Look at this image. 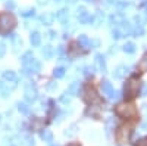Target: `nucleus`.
Returning <instances> with one entry per match:
<instances>
[{"label": "nucleus", "instance_id": "nucleus-1", "mask_svg": "<svg viewBox=\"0 0 147 146\" xmlns=\"http://www.w3.org/2000/svg\"><path fill=\"white\" fill-rule=\"evenodd\" d=\"M115 114L119 118H124V120H132L137 117V108L134 106L132 103H127V102H122L118 103L115 106Z\"/></svg>", "mask_w": 147, "mask_h": 146}, {"label": "nucleus", "instance_id": "nucleus-2", "mask_svg": "<svg viewBox=\"0 0 147 146\" xmlns=\"http://www.w3.org/2000/svg\"><path fill=\"white\" fill-rule=\"evenodd\" d=\"M16 25V19L10 12H2L0 14V34H7Z\"/></svg>", "mask_w": 147, "mask_h": 146}, {"label": "nucleus", "instance_id": "nucleus-3", "mask_svg": "<svg viewBox=\"0 0 147 146\" xmlns=\"http://www.w3.org/2000/svg\"><path fill=\"white\" fill-rule=\"evenodd\" d=\"M140 86H141L140 80H138L137 77H131V78L127 81L125 90H124L127 99H134V97L138 94V92H140Z\"/></svg>", "mask_w": 147, "mask_h": 146}, {"label": "nucleus", "instance_id": "nucleus-4", "mask_svg": "<svg viewBox=\"0 0 147 146\" xmlns=\"http://www.w3.org/2000/svg\"><path fill=\"white\" fill-rule=\"evenodd\" d=\"M131 133H132V127L128 126V124H124V126H119L116 133H115V137H116V142L124 145V143H128L129 142V137H131Z\"/></svg>", "mask_w": 147, "mask_h": 146}, {"label": "nucleus", "instance_id": "nucleus-5", "mask_svg": "<svg viewBox=\"0 0 147 146\" xmlns=\"http://www.w3.org/2000/svg\"><path fill=\"white\" fill-rule=\"evenodd\" d=\"M82 94H84V101L87 102V103H90V105H94V103H99L100 102V97H99V94H97L96 89L93 86H90V84L84 87Z\"/></svg>", "mask_w": 147, "mask_h": 146}, {"label": "nucleus", "instance_id": "nucleus-6", "mask_svg": "<svg viewBox=\"0 0 147 146\" xmlns=\"http://www.w3.org/2000/svg\"><path fill=\"white\" fill-rule=\"evenodd\" d=\"M77 12H78L77 15H78V19H80L81 24H90V22H93V16L84 7H78Z\"/></svg>", "mask_w": 147, "mask_h": 146}, {"label": "nucleus", "instance_id": "nucleus-7", "mask_svg": "<svg viewBox=\"0 0 147 146\" xmlns=\"http://www.w3.org/2000/svg\"><path fill=\"white\" fill-rule=\"evenodd\" d=\"M102 92L103 94H106L107 97H116L118 93L113 92V87H112V84H110L109 81H103L102 83Z\"/></svg>", "mask_w": 147, "mask_h": 146}, {"label": "nucleus", "instance_id": "nucleus-8", "mask_svg": "<svg viewBox=\"0 0 147 146\" xmlns=\"http://www.w3.org/2000/svg\"><path fill=\"white\" fill-rule=\"evenodd\" d=\"M94 67L99 69L100 72H105L106 71V65H105V58L102 55H96L94 58Z\"/></svg>", "mask_w": 147, "mask_h": 146}, {"label": "nucleus", "instance_id": "nucleus-9", "mask_svg": "<svg viewBox=\"0 0 147 146\" xmlns=\"http://www.w3.org/2000/svg\"><path fill=\"white\" fill-rule=\"evenodd\" d=\"M127 72H128V68L125 67V65H119V67H116L115 68V71H113V77L115 78H124L125 75H127Z\"/></svg>", "mask_w": 147, "mask_h": 146}, {"label": "nucleus", "instance_id": "nucleus-10", "mask_svg": "<svg viewBox=\"0 0 147 146\" xmlns=\"http://www.w3.org/2000/svg\"><path fill=\"white\" fill-rule=\"evenodd\" d=\"M55 18H56V15L52 14V12H44V14L41 15V22L44 24V25H52Z\"/></svg>", "mask_w": 147, "mask_h": 146}, {"label": "nucleus", "instance_id": "nucleus-11", "mask_svg": "<svg viewBox=\"0 0 147 146\" xmlns=\"http://www.w3.org/2000/svg\"><path fill=\"white\" fill-rule=\"evenodd\" d=\"M3 80L7 81V83H16V74H15L13 71H5Z\"/></svg>", "mask_w": 147, "mask_h": 146}, {"label": "nucleus", "instance_id": "nucleus-12", "mask_svg": "<svg viewBox=\"0 0 147 146\" xmlns=\"http://www.w3.org/2000/svg\"><path fill=\"white\" fill-rule=\"evenodd\" d=\"M110 22H112L113 25H115V24H116V25L119 27L121 24H124L125 21H124V16H122L121 14H113L112 16H110Z\"/></svg>", "mask_w": 147, "mask_h": 146}, {"label": "nucleus", "instance_id": "nucleus-13", "mask_svg": "<svg viewBox=\"0 0 147 146\" xmlns=\"http://www.w3.org/2000/svg\"><path fill=\"white\" fill-rule=\"evenodd\" d=\"M56 18H57V21H60V22H66V21H68V9H60V10L57 12Z\"/></svg>", "mask_w": 147, "mask_h": 146}, {"label": "nucleus", "instance_id": "nucleus-14", "mask_svg": "<svg viewBox=\"0 0 147 146\" xmlns=\"http://www.w3.org/2000/svg\"><path fill=\"white\" fill-rule=\"evenodd\" d=\"M40 43H41V35H40V33L34 31V33L31 34V44H32V46H40Z\"/></svg>", "mask_w": 147, "mask_h": 146}, {"label": "nucleus", "instance_id": "nucleus-15", "mask_svg": "<svg viewBox=\"0 0 147 146\" xmlns=\"http://www.w3.org/2000/svg\"><path fill=\"white\" fill-rule=\"evenodd\" d=\"M78 44H80L81 47H88V46H90V39H88L85 34H81L80 37H78Z\"/></svg>", "mask_w": 147, "mask_h": 146}, {"label": "nucleus", "instance_id": "nucleus-16", "mask_svg": "<svg viewBox=\"0 0 147 146\" xmlns=\"http://www.w3.org/2000/svg\"><path fill=\"white\" fill-rule=\"evenodd\" d=\"M32 60H34V58H32V53H31V52L24 53V56H22V64H24V65H30Z\"/></svg>", "mask_w": 147, "mask_h": 146}, {"label": "nucleus", "instance_id": "nucleus-17", "mask_svg": "<svg viewBox=\"0 0 147 146\" xmlns=\"http://www.w3.org/2000/svg\"><path fill=\"white\" fill-rule=\"evenodd\" d=\"M28 67H30L31 72H38V71L41 69V64L38 62V60H35V59L32 60V62H31V64H30Z\"/></svg>", "mask_w": 147, "mask_h": 146}, {"label": "nucleus", "instance_id": "nucleus-18", "mask_svg": "<svg viewBox=\"0 0 147 146\" xmlns=\"http://www.w3.org/2000/svg\"><path fill=\"white\" fill-rule=\"evenodd\" d=\"M25 94H27L28 99H34L35 97V90H34V87L31 86V84H28V86L25 87Z\"/></svg>", "mask_w": 147, "mask_h": 146}, {"label": "nucleus", "instance_id": "nucleus-19", "mask_svg": "<svg viewBox=\"0 0 147 146\" xmlns=\"http://www.w3.org/2000/svg\"><path fill=\"white\" fill-rule=\"evenodd\" d=\"M124 52H127V53H134V52H136V44L131 43V41L125 43V44H124Z\"/></svg>", "mask_w": 147, "mask_h": 146}, {"label": "nucleus", "instance_id": "nucleus-20", "mask_svg": "<svg viewBox=\"0 0 147 146\" xmlns=\"http://www.w3.org/2000/svg\"><path fill=\"white\" fill-rule=\"evenodd\" d=\"M41 53H43V56H44L46 59H49V58L53 55V49H52V46H44V49L41 50Z\"/></svg>", "mask_w": 147, "mask_h": 146}, {"label": "nucleus", "instance_id": "nucleus-21", "mask_svg": "<svg viewBox=\"0 0 147 146\" xmlns=\"http://www.w3.org/2000/svg\"><path fill=\"white\" fill-rule=\"evenodd\" d=\"M53 75H55L56 78H62V77L65 75V68H63V67L55 68V71H53Z\"/></svg>", "mask_w": 147, "mask_h": 146}, {"label": "nucleus", "instance_id": "nucleus-22", "mask_svg": "<svg viewBox=\"0 0 147 146\" xmlns=\"http://www.w3.org/2000/svg\"><path fill=\"white\" fill-rule=\"evenodd\" d=\"M138 68L141 71H147V53L143 56V59L140 60V64H138Z\"/></svg>", "mask_w": 147, "mask_h": 146}, {"label": "nucleus", "instance_id": "nucleus-23", "mask_svg": "<svg viewBox=\"0 0 147 146\" xmlns=\"http://www.w3.org/2000/svg\"><path fill=\"white\" fill-rule=\"evenodd\" d=\"M134 146H147V137H143V139L137 140Z\"/></svg>", "mask_w": 147, "mask_h": 146}, {"label": "nucleus", "instance_id": "nucleus-24", "mask_svg": "<svg viewBox=\"0 0 147 146\" xmlns=\"http://www.w3.org/2000/svg\"><path fill=\"white\" fill-rule=\"evenodd\" d=\"M21 14L24 15V16H31V15H34V9H24V12H21Z\"/></svg>", "mask_w": 147, "mask_h": 146}, {"label": "nucleus", "instance_id": "nucleus-25", "mask_svg": "<svg viewBox=\"0 0 147 146\" xmlns=\"http://www.w3.org/2000/svg\"><path fill=\"white\" fill-rule=\"evenodd\" d=\"M77 92H78V84H77V83H74L72 86L69 87V93H72V94H77Z\"/></svg>", "mask_w": 147, "mask_h": 146}, {"label": "nucleus", "instance_id": "nucleus-26", "mask_svg": "<svg viewBox=\"0 0 147 146\" xmlns=\"http://www.w3.org/2000/svg\"><path fill=\"white\" fill-rule=\"evenodd\" d=\"M5 53H6V44L5 43H0V58L5 56Z\"/></svg>", "mask_w": 147, "mask_h": 146}, {"label": "nucleus", "instance_id": "nucleus-27", "mask_svg": "<svg viewBox=\"0 0 147 146\" xmlns=\"http://www.w3.org/2000/svg\"><path fill=\"white\" fill-rule=\"evenodd\" d=\"M84 69H85L84 74H85V75H90V74H93V69H94V68H93V67H85Z\"/></svg>", "mask_w": 147, "mask_h": 146}, {"label": "nucleus", "instance_id": "nucleus-28", "mask_svg": "<svg viewBox=\"0 0 147 146\" xmlns=\"http://www.w3.org/2000/svg\"><path fill=\"white\" fill-rule=\"evenodd\" d=\"M99 44H100V41L97 40V39H96V40H91V41H90V46H94V47H97Z\"/></svg>", "mask_w": 147, "mask_h": 146}, {"label": "nucleus", "instance_id": "nucleus-29", "mask_svg": "<svg viewBox=\"0 0 147 146\" xmlns=\"http://www.w3.org/2000/svg\"><path fill=\"white\" fill-rule=\"evenodd\" d=\"M141 93H143L144 96H147V83H146V84H143V89H141Z\"/></svg>", "mask_w": 147, "mask_h": 146}, {"label": "nucleus", "instance_id": "nucleus-30", "mask_svg": "<svg viewBox=\"0 0 147 146\" xmlns=\"http://www.w3.org/2000/svg\"><path fill=\"white\" fill-rule=\"evenodd\" d=\"M49 37H50V39H55V37H56V31H50V33H49Z\"/></svg>", "mask_w": 147, "mask_h": 146}, {"label": "nucleus", "instance_id": "nucleus-31", "mask_svg": "<svg viewBox=\"0 0 147 146\" xmlns=\"http://www.w3.org/2000/svg\"><path fill=\"white\" fill-rule=\"evenodd\" d=\"M62 102H69V97H66V96H62Z\"/></svg>", "mask_w": 147, "mask_h": 146}, {"label": "nucleus", "instance_id": "nucleus-32", "mask_svg": "<svg viewBox=\"0 0 147 146\" xmlns=\"http://www.w3.org/2000/svg\"><path fill=\"white\" fill-rule=\"evenodd\" d=\"M6 6H7V7H13V3H12V2H7Z\"/></svg>", "mask_w": 147, "mask_h": 146}, {"label": "nucleus", "instance_id": "nucleus-33", "mask_svg": "<svg viewBox=\"0 0 147 146\" xmlns=\"http://www.w3.org/2000/svg\"><path fill=\"white\" fill-rule=\"evenodd\" d=\"M68 146H80V145H77V143H71V145H68Z\"/></svg>", "mask_w": 147, "mask_h": 146}, {"label": "nucleus", "instance_id": "nucleus-34", "mask_svg": "<svg viewBox=\"0 0 147 146\" xmlns=\"http://www.w3.org/2000/svg\"><path fill=\"white\" fill-rule=\"evenodd\" d=\"M144 6H146V7H147V0H146V3H144Z\"/></svg>", "mask_w": 147, "mask_h": 146}, {"label": "nucleus", "instance_id": "nucleus-35", "mask_svg": "<svg viewBox=\"0 0 147 146\" xmlns=\"http://www.w3.org/2000/svg\"><path fill=\"white\" fill-rule=\"evenodd\" d=\"M56 2H59V0H56Z\"/></svg>", "mask_w": 147, "mask_h": 146}]
</instances>
